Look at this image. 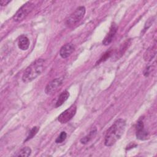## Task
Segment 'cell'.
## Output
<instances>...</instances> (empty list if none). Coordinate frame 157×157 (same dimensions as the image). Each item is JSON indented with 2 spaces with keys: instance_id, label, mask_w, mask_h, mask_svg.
Masks as SVG:
<instances>
[{
  "instance_id": "cell-7",
  "label": "cell",
  "mask_w": 157,
  "mask_h": 157,
  "mask_svg": "<svg viewBox=\"0 0 157 157\" xmlns=\"http://www.w3.org/2000/svg\"><path fill=\"white\" fill-rule=\"evenodd\" d=\"M136 130L137 139L141 140H145L149 137L148 132L144 128V124L142 120L140 119L137 121L136 126Z\"/></svg>"
},
{
  "instance_id": "cell-4",
  "label": "cell",
  "mask_w": 157,
  "mask_h": 157,
  "mask_svg": "<svg viewBox=\"0 0 157 157\" xmlns=\"http://www.w3.org/2000/svg\"><path fill=\"white\" fill-rule=\"evenodd\" d=\"M34 6V4L31 2L25 3L15 13L13 17V20L16 22H19L23 20L33 10Z\"/></svg>"
},
{
  "instance_id": "cell-15",
  "label": "cell",
  "mask_w": 157,
  "mask_h": 157,
  "mask_svg": "<svg viewBox=\"0 0 157 157\" xmlns=\"http://www.w3.org/2000/svg\"><path fill=\"white\" fill-rule=\"evenodd\" d=\"M39 127H37V126H34V127H33V128L31 129V131H29L28 136H27L26 140H25L24 142L28 141V140H29V139H32V138L37 134V132L38 131H39Z\"/></svg>"
},
{
  "instance_id": "cell-5",
  "label": "cell",
  "mask_w": 157,
  "mask_h": 157,
  "mask_svg": "<svg viewBox=\"0 0 157 157\" xmlns=\"http://www.w3.org/2000/svg\"><path fill=\"white\" fill-rule=\"evenodd\" d=\"M77 107L75 104L72 105L66 110L63 112L58 117V120L62 124H64L69 121L75 115Z\"/></svg>"
},
{
  "instance_id": "cell-17",
  "label": "cell",
  "mask_w": 157,
  "mask_h": 157,
  "mask_svg": "<svg viewBox=\"0 0 157 157\" xmlns=\"http://www.w3.org/2000/svg\"><path fill=\"white\" fill-rule=\"evenodd\" d=\"M154 20H155V19L153 18V17H151V18H150V19L148 20V21L146 22V23H145V27H144V31H146L147 29H148V28H149L150 26H151V25L152 23H153Z\"/></svg>"
},
{
  "instance_id": "cell-8",
  "label": "cell",
  "mask_w": 157,
  "mask_h": 157,
  "mask_svg": "<svg viewBox=\"0 0 157 157\" xmlns=\"http://www.w3.org/2000/svg\"><path fill=\"white\" fill-rule=\"evenodd\" d=\"M117 31H118L117 25L115 23H113L110 28L109 33L107 34L106 36L105 37V38L104 39V40L102 41V44L104 45H109L112 42Z\"/></svg>"
},
{
  "instance_id": "cell-9",
  "label": "cell",
  "mask_w": 157,
  "mask_h": 157,
  "mask_svg": "<svg viewBox=\"0 0 157 157\" xmlns=\"http://www.w3.org/2000/svg\"><path fill=\"white\" fill-rule=\"evenodd\" d=\"M75 47L72 43H67L61 47L59 50V55L63 58L69 57L74 51Z\"/></svg>"
},
{
  "instance_id": "cell-16",
  "label": "cell",
  "mask_w": 157,
  "mask_h": 157,
  "mask_svg": "<svg viewBox=\"0 0 157 157\" xmlns=\"http://www.w3.org/2000/svg\"><path fill=\"white\" fill-rule=\"evenodd\" d=\"M67 137V134L66 132L64 131H62L60 134L59 135V136L56 138V139L55 140V142L56 144H61L62 143L63 141L65 140V139Z\"/></svg>"
},
{
  "instance_id": "cell-3",
  "label": "cell",
  "mask_w": 157,
  "mask_h": 157,
  "mask_svg": "<svg viewBox=\"0 0 157 157\" xmlns=\"http://www.w3.org/2000/svg\"><path fill=\"white\" fill-rule=\"evenodd\" d=\"M86 9L84 6L77 7L75 10L72 13L66 20V25L67 27H72L78 23L84 17Z\"/></svg>"
},
{
  "instance_id": "cell-11",
  "label": "cell",
  "mask_w": 157,
  "mask_h": 157,
  "mask_svg": "<svg viewBox=\"0 0 157 157\" xmlns=\"http://www.w3.org/2000/svg\"><path fill=\"white\" fill-rule=\"evenodd\" d=\"M156 53V48L155 45L148 48L144 53V58L145 61H151L155 56Z\"/></svg>"
},
{
  "instance_id": "cell-14",
  "label": "cell",
  "mask_w": 157,
  "mask_h": 157,
  "mask_svg": "<svg viewBox=\"0 0 157 157\" xmlns=\"http://www.w3.org/2000/svg\"><path fill=\"white\" fill-rule=\"evenodd\" d=\"M31 153V149L28 147H25L21 148L18 152L14 155L15 156H29Z\"/></svg>"
},
{
  "instance_id": "cell-19",
  "label": "cell",
  "mask_w": 157,
  "mask_h": 157,
  "mask_svg": "<svg viewBox=\"0 0 157 157\" xmlns=\"http://www.w3.org/2000/svg\"><path fill=\"white\" fill-rule=\"evenodd\" d=\"M10 1H7V0H1L0 1V4L1 6H6L8 3H9Z\"/></svg>"
},
{
  "instance_id": "cell-1",
  "label": "cell",
  "mask_w": 157,
  "mask_h": 157,
  "mask_svg": "<svg viewBox=\"0 0 157 157\" xmlns=\"http://www.w3.org/2000/svg\"><path fill=\"white\" fill-rule=\"evenodd\" d=\"M126 127V121L122 118L116 120L107 129L105 135L104 144L107 147L113 145L123 136Z\"/></svg>"
},
{
  "instance_id": "cell-10",
  "label": "cell",
  "mask_w": 157,
  "mask_h": 157,
  "mask_svg": "<svg viewBox=\"0 0 157 157\" xmlns=\"http://www.w3.org/2000/svg\"><path fill=\"white\" fill-rule=\"evenodd\" d=\"M18 46L21 50H28L29 46V39L25 36H20L18 41Z\"/></svg>"
},
{
  "instance_id": "cell-12",
  "label": "cell",
  "mask_w": 157,
  "mask_h": 157,
  "mask_svg": "<svg viewBox=\"0 0 157 157\" xmlns=\"http://www.w3.org/2000/svg\"><path fill=\"white\" fill-rule=\"evenodd\" d=\"M96 134H97V129L96 128H94L90 131V132L86 136H85V137H82L80 139L81 144H88L96 136Z\"/></svg>"
},
{
  "instance_id": "cell-2",
  "label": "cell",
  "mask_w": 157,
  "mask_h": 157,
  "mask_svg": "<svg viewBox=\"0 0 157 157\" xmlns=\"http://www.w3.org/2000/svg\"><path fill=\"white\" fill-rule=\"evenodd\" d=\"M45 60L40 58L32 63L24 71L22 75V81L24 83H29L36 79L41 74L44 69Z\"/></svg>"
},
{
  "instance_id": "cell-13",
  "label": "cell",
  "mask_w": 157,
  "mask_h": 157,
  "mask_svg": "<svg viewBox=\"0 0 157 157\" xmlns=\"http://www.w3.org/2000/svg\"><path fill=\"white\" fill-rule=\"evenodd\" d=\"M69 93L67 91H64L63 92H62L57 99L55 107H58L63 105V103L69 98Z\"/></svg>"
},
{
  "instance_id": "cell-6",
  "label": "cell",
  "mask_w": 157,
  "mask_h": 157,
  "mask_svg": "<svg viewBox=\"0 0 157 157\" xmlns=\"http://www.w3.org/2000/svg\"><path fill=\"white\" fill-rule=\"evenodd\" d=\"M63 82V78H56L52 80L45 88V93L47 95H51L55 93L62 85Z\"/></svg>"
},
{
  "instance_id": "cell-18",
  "label": "cell",
  "mask_w": 157,
  "mask_h": 157,
  "mask_svg": "<svg viewBox=\"0 0 157 157\" xmlns=\"http://www.w3.org/2000/svg\"><path fill=\"white\" fill-rule=\"evenodd\" d=\"M151 66H147L145 69V70H144V75L145 76H148V75L150 74V72H151Z\"/></svg>"
}]
</instances>
